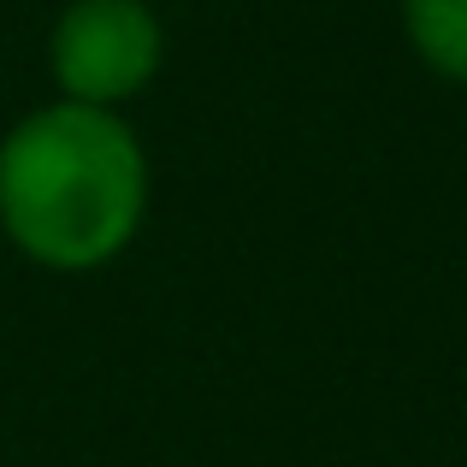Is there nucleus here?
Returning <instances> with one entry per match:
<instances>
[{
  "label": "nucleus",
  "mask_w": 467,
  "mask_h": 467,
  "mask_svg": "<svg viewBox=\"0 0 467 467\" xmlns=\"http://www.w3.org/2000/svg\"><path fill=\"white\" fill-rule=\"evenodd\" d=\"M154 171L125 113L42 101L0 137V237L59 278L113 266L149 225Z\"/></svg>",
  "instance_id": "nucleus-1"
},
{
  "label": "nucleus",
  "mask_w": 467,
  "mask_h": 467,
  "mask_svg": "<svg viewBox=\"0 0 467 467\" xmlns=\"http://www.w3.org/2000/svg\"><path fill=\"white\" fill-rule=\"evenodd\" d=\"M166 66V30L149 0H66L47 30V71L59 101L125 107Z\"/></svg>",
  "instance_id": "nucleus-2"
},
{
  "label": "nucleus",
  "mask_w": 467,
  "mask_h": 467,
  "mask_svg": "<svg viewBox=\"0 0 467 467\" xmlns=\"http://www.w3.org/2000/svg\"><path fill=\"white\" fill-rule=\"evenodd\" d=\"M402 42L432 78L467 89V0H402Z\"/></svg>",
  "instance_id": "nucleus-3"
}]
</instances>
